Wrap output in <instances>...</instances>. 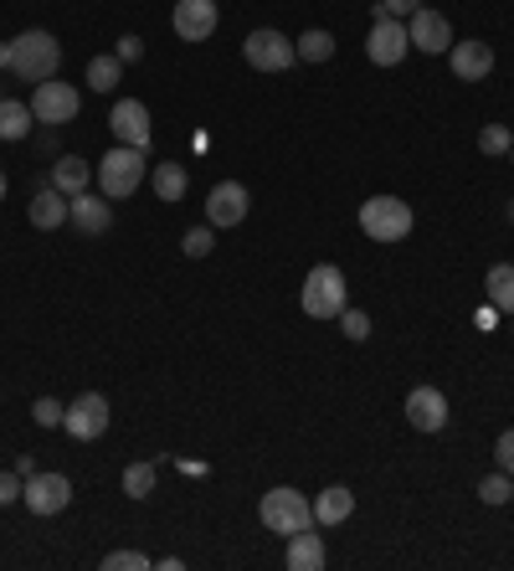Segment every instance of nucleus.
<instances>
[{"label": "nucleus", "mask_w": 514, "mask_h": 571, "mask_svg": "<svg viewBox=\"0 0 514 571\" xmlns=\"http://www.w3.org/2000/svg\"><path fill=\"white\" fill-rule=\"evenodd\" d=\"M6 52H11V73H17L21 83H47V78H57V67H63V42L52 32H42V26L21 32Z\"/></svg>", "instance_id": "f257e3e1"}, {"label": "nucleus", "mask_w": 514, "mask_h": 571, "mask_svg": "<svg viewBox=\"0 0 514 571\" xmlns=\"http://www.w3.org/2000/svg\"><path fill=\"white\" fill-rule=\"evenodd\" d=\"M350 288H345V273L335 268V263H319V268H309V278H304V288H298V304H304V315L309 319H340L345 309H350Z\"/></svg>", "instance_id": "f03ea898"}, {"label": "nucleus", "mask_w": 514, "mask_h": 571, "mask_svg": "<svg viewBox=\"0 0 514 571\" xmlns=\"http://www.w3.org/2000/svg\"><path fill=\"white\" fill-rule=\"evenodd\" d=\"M140 180H144V150H134V144H119V150H109V155L98 160V190H103L109 201L134 196Z\"/></svg>", "instance_id": "7ed1b4c3"}, {"label": "nucleus", "mask_w": 514, "mask_h": 571, "mask_svg": "<svg viewBox=\"0 0 514 571\" xmlns=\"http://www.w3.org/2000/svg\"><path fill=\"white\" fill-rule=\"evenodd\" d=\"M360 232L371 242H402L412 232V207H406L402 196H371L360 207Z\"/></svg>", "instance_id": "20e7f679"}, {"label": "nucleus", "mask_w": 514, "mask_h": 571, "mask_svg": "<svg viewBox=\"0 0 514 571\" xmlns=\"http://www.w3.org/2000/svg\"><path fill=\"white\" fill-rule=\"evenodd\" d=\"M258 520H263L267 530H278V536H294V530H309V525H314V505H309V499H304L298 490L278 484V490L263 494V509H258Z\"/></svg>", "instance_id": "39448f33"}, {"label": "nucleus", "mask_w": 514, "mask_h": 571, "mask_svg": "<svg viewBox=\"0 0 514 571\" xmlns=\"http://www.w3.org/2000/svg\"><path fill=\"white\" fill-rule=\"evenodd\" d=\"M242 57H248L258 73H288V67L298 63L294 42L283 32H273V26H258V32H248V42H242Z\"/></svg>", "instance_id": "423d86ee"}, {"label": "nucleus", "mask_w": 514, "mask_h": 571, "mask_svg": "<svg viewBox=\"0 0 514 571\" xmlns=\"http://www.w3.org/2000/svg\"><path fill=\"white\" fill-rule=\"evenodd\" d=\"M78 109H83V94L73 88V83H57V78H47V83H36V94H32V113H36V124H73L78 119Z\"/></svg>", "instance_id": "0eeeda50"}, {"label": "nucleus", "mask_w": 514, "mask_h": 571, "mask_svg": "<svg viewBox=\"0 0 514 571\" xmlns=\"http://www.w3.org/2000/svg\"><path fill=\"white\" fill-rule=\"evenodd\" d=\"M21 499H26L32 515H63V509L73 505V479L67 474H42V469H36V474L26 479Z\"/></svg>", "instance_id": "6e6552de"}, {"label": "nucleus", "mask_w": 514, "mask_h": 571, "mask_svg": "<svg viewBox=\"0 0 514 571\" xmlns=\"http://www.w3.org/2000/svg\"><path fill=\"white\" fill-rule=\"evenodd\" d=\"M412 52V36H406V26L396 17H375L371 36H365V57H371L375 67H396Z\"/></svg>", "instance_id": "1a4fd4ad"}, {"label": "nucleus", "mask_w": 514, "mask_h": 571, "mask_svg": "<svg viewBox=\"0 0 514 571\" xmlns=\"http://www.w3.org/2000/svg\"><path fill=\"white\" fill-rule=\"evenodd\" d=\"M63 428L73 432L78 443H94V438H103V432H109V402L98 397V392H83V397L63 413Z\"/></svg>", "instance_id": "9d476101"}, {"label": "nucleus", "mask_w": 514, "mask_h": 571, "mask_svg": "<svg viewBox=\"0 0 514 571\" xmlns=\"http://www.w3.org/2000/svg\"><path fill=\"white\" fill-rule=\"evenodd\" d=\"M217 0H175V11H171V26L181 42H206V36L217 32Z\"/></svg>", "instance_id": "9b49d317"}, {"label": "nucleus", "mask_w": 514, "mask_h": 571, "mask_svg": "<svg viewBox=\"0 0 514 571\" xmlns=\"http://www.w3.org/2000/svg\"><path fill=\"white\" fill-rule=\"evenodd\" d=\"M67 222L78 227V232H88V238H98V232H109L113 227V201L103 196V190H78V196H67Z\"/></svg>", "instance_id": "f8f14e48"}, {"label": "nucleus", "mask_w": 514, "mask_h": 571, "mask_svg": "<svg viewBox=\"0 0 514 571\" xmlns=\"http://www.w3.org/2000/svg\"><path fill=\"white\" fill-rule=\"evenodd\" d=\"M242 217H248V186H242V180H221V186H211V196H206V222L237 227Z\"/></svg>", "instance_id": "ddd939ff"}, {"label": "nucleus", "mask_w": 514, "mask_h": 571, "mask_svg": "<svg viewBox=\"0 0 514 571\" xmlns=\"http://www.w3.org/2000/svg\"><path fill=\"white\" fill-rule=\"evenodd\" d=\"M406 422L417 432H442L448 428V397H442L437 386H417V392L406 397Z\"/></svg>", "instance_id": "4468645a"}, {"label": "nucleus", "mask_w": 514, "mask_h": 571, "mask_svg": "<svg viewBox=\"0 0 514 571\" xmlns=\"http://www.w3.org/2000/svg\"><path fill=\"white\" fill-rule=\"evenodd\" d=\"M113 134L119 144H134V150H150V109H144L140 98H119L113 103Z\"/></svg>", "instance_id": "2eb2a0df"}, {"label": "nucleus", "mask_w": 514, "mask_h": 571, "mask_svg": "<svg viewBox=\"0 0 514 571\" xmlns=\"http://www.w3.org/2000/svg\"><path fill=\"white\" fill-rule=\"evenodd\" d=\"M406 36H412V47H422V52L452 47V26H448V17H437V11H412V17H406Z\"/></svg>", "instance_id": "dca6fc26"}, {"label": "nucleus", "mask_w": 514, "mask_h": 571, "mask_svg": "<svg viewBox=\"0 0 514 571\" xmlns=\"http://www.w3.org/2000/svg\"><path fill=\"white\" fill-rule=\"evenodd\" d=\"M448 63H452V73H458L463 83H479V78L494 73V47H489V42H452Z\"/></svg>", "instance_id": "f3484780"}, {"label": "nucleus", "mask_w": 514, "mask_h": 571, "mask_svg": "<svg viewBox=\"0 0 514 571\" xmlns=\"http://www.w3.org/2000/svg\"><path fill=\"white\" fill-rule=\"evenodd\" d=\"M283 561H288V571H319V567H325V536H319L314 525H309V530H294Z\"/></svg>", "instance_id": "a211bd4d"}, {"label": "nucleus", "mask_w": 514, "mask_h": 571, "mask_svg": "<svg viewBox=\"0 0 514 571\" xmlns=\"http://www.w3.org/2000/svg\"><path fill=\"white\" fill-rule=\"evenodd\" d=\"M356 515V494L345 490V484H329L319 499H314V525H345Z\"/></svg>", "instance_id": "6ab92c4d"}, {"label": "nucleus", "mask_w": 514, "mask_h": 571, "mask_svg": "<svg viewBox=\"0 0 514 571\" xmlns=\"http://www.w3.org/2000/svg\"><path fill=\"white\" fill-rule=\"evenodd\" d=\"M67 211H73V207H67V196H63L57 186H42V190L32 196V227H42V232L63 227V222H67Z\"/></svg>", "instance_id": "aec40b11"}, {"label": "nucleus", "mask_w": 514, "mask_h": 571, "mask_svg": "<svg viewBox=\"0 0 514 571\" xmlns=\"http://www.w3.org/2000/svg\"><path fill=\"white\" fill-rule=\"evenodd\" d=\"M52 186L63 190V196H78V190L94 186V165L78 155H63L57 165H52Z\"/></svg>", "instance_id": "412c9836"}, {"label": "nucleus", "mask_w": 514, "mask_h": 571, "mask_svg": "<svg viewBox=\"0 0 514 571\" xmlns=\"http://www.w3.org/2000/svg\"><path fill=\"white\" fill-rule=\"evenodd\" d=\"M483 288H489V304L514 315V263H494V268L483 273Z\"/></svg>", "instance_id": "4be33fe9"}, {"label": "nucleus", "mask_w": 514, "mask_h": 571, "mask_svg": "<svg viewBox=\"0 0 514 571\" xmlns=\"http://www.w3.org/2000/svg\"><path fill=\"white\" fill-rule=\"evenodd\" d=\"M32 103H17V98H0V140H26L32 134Z\"/></svg>", "instance_id": "5701e85b"}, {"label": "nucleus", "mask_w": 514, "mask_h": 571, "mask_svg": "<svg viewBox=\"0 0 514 571\" xmlns=\"http://www.w3.org/2000/svg\"><path fill=\"white\" fill-rule=\"evenodd\" d=\"M186 186H190V175H186V165H175V160H165V165H155V196L171 207V201H181L186 196Z\"/></svg>", "instance_id": "b1692460"}, {"label": "nucleus", "mask_w": 514, "mask_h": 571, "mask_svg": "<svg viewBox=\"0 0 514 571\" xmlns=\"http://www.w3.org/2000/svg\"><path fill=\"white\" fill-rule=\"evenodd\" d=\"M294 52H298V63H329V57H335V36L314 26V32H304L294 42Z\"/></svg>", "instance_id": "393cba45"}, {"label": "nucleus", "mask_w": 514, "mask_h": 571, "mask_svg": "<svg viewBox=\"0 0 514 571\" xmlns=\"http://www.w3.org/2000/svg\"><path fill=\"white\" fill-rule=\"evenodd\" d=\"M119 78H124V63H119V57H94V63H88V83H94V94H113Z\"/></svg>", "instance_id": "a878e982"}, {"label": "nucleus", "mask_w": 514, "mask_h": 571, "mask_svg": "<svg viewBox=\"0 0 514 571\" xmlns=\"http://www.w3.org/2000/svg\"><path fill=\"white\" fill-rule=\"evenodd\" d=\"M124 494L150 499V494H155V463H129L124 469Z\"/></svg>", "instance_id": "bb28decb"}, {"label": "nucleus", "mask_w": 514, "mask_h": 571, "mask_svg": "<svg viewBox=\"0 0 514 571\" xmlns=\"http://www.w3.org/2000/svg\"><path fill=\"white\" fill-rule=\"evenodd\" d=\"M479 499H483V505H510V499H514V474H504V469L489 474L479 484Z\"/></svg>", "instance_id": "cd10ccee"}, {"label": "nucleus", "mask_w": 514, "mask_h": 571, "mask_svg": "<svg viewBox=\"0 0 514 571\" xmlns=\"http://www.w3.org/2000/svg\"><path fill=\"white\" fill-rule=\"evenodd\" d=\"M479 150H483V155H510V150H514V134H510V124H483V134H479Z\"/></svg>", "instance_id": "c85d7f7f"}, {"label": "nucleus", "mask_w": 514, "mask_h": 571, "mask_svg": "<svg viewBox=\"0 0 514 571\" xmlns=\"http://www.w3.org/2000/svg\"><path fill=\"white\" fill-rule=\"evenodd\" d=\"M211 232H217L211 222H206V227H190L186 242H181V248H186V257H206V253H211Z\"/></svg>", "instance_id": "c756f323"}, {"label": "nucleus", "mask_w": 514, "mask_h": 571, "mask_svg": "<svg viewBox=\"0 0 514 571\" xmlns=\"http://www.w3.org/2000/svg\"><path fill=\"white\" fill-rule=\"evenodd\" d=\"M63 413H67V407H63L57 397H42V402L32 407V417L42 422V428H63Z\"/></svg>", "instance_id": "7c9ffc66"}, {"label": "nucleus", "mask_w": 514, "mask_h": 571, "mask_svg": "<svg viewBox=\"0 0 514 571\" xmlns=\"http://www.w3.org/2000/svg\"><path fill=\"white\" fill-rule=\"evenodd\" d=\"M340 330H345V340H365V334H371V315H360V309H345V315H340Z\"/></svg>", "instance_id": "2f4dec72"}, {"label": "nucleus", "mask_w": 514, "mask_h": 571, "mask_svg": "<svg viewBox=\"0 0 514 571\" xmlns=\"http://www.w3.org/2000/svg\"><path fill=\"white\" fill-rule=\"evenodd\" d=\"M140 567H150V556H140V551H113V556H103V571H140Z\"/></svg>", "instance_id": "473e14b6"}, {"label": "nucleus", "mask_w": 514, "mask_h": 571, "mask_svg": "<svg viewBox=\"0 0 514 571\" xmlns=\"http://www.w3.org/2000/svg\"><path fill=\"white\" fill-rule=\"evenodd\" d=\"M412 11H422V0H381V6H375V17H412Z\"/></svg>", "instance_id": "72a5a7b5"}, {"label": "nucleus", "mask_w": 514, "mask_h": 571, "mask_svg": "<svg viewBox=\"0 0 514 571\" xmlns=\"http://www.w3.org/2000/svg\"><path fill=\"white\" fill-rule=\"evenodd\" d=\"M113 57H119V63H140V57H144V36H134V32L119 36V52H113Z\"/></svg>", "instance_id": "f704fd0d"}, {"label": "nucleus", "mask_w": 514, "mask_h": 571, "mask_svg": "<svg viewBox=\"0 0 514 571\" xmlns=\"http://www.w3.org/2000/svg\"><path fill=\"white\" fill-rule=\"evenodd\" d=\"M494 459H499V469H504V474H514V428H510V432H499Z\"/></svg>", "instance_id": "c9c22d12"}, {"label": "nucleus", "mask_w": 514, "mask_h": 571, "mask_svg": "<svg viewBox=\"0 0 514 571\" xmlns=\"http://www.w3.org/2000/svg\"><path fill=\"white\" fill-rule=\"evenodd\" d=\"M21 490H26V479H21V474H0V505L21 499Z\"/></svg>", "instance_id": "e433bc0d"}, {"label": "nucleus", "mask_w": 514, "mask_h": 571, "mask_svg": "<svg viewBox=\"0 0 514 571\" xmlns=\"http://www.w3.org/2000/svg\"><path fill=\"white\" fill-rule=\"evenodd\" d=\"M17 474H21V479L36 474V459H32V453H21V459H17Z\"/></svg>", "instance_id": "4c0bfd02"}, {"label": "nucleus", "mask_w": 514, "mask_h": 571, "mask_svg": "<svg viewBox=\"0 0 514 571\" xmlns=\"http://www.w3.org/2000/svg\"><path fill=\"white\" fill-rule=\"evenodd\" d=\"M6 67H11V52H6V47H0V73H6Z\"/></svg>", "instance_id": "58836bf2"}, {"label": "nucleus", "mask_w": 514, "mask_h": 571, "mask_svg": "<svg viewBox=\"0 0 514 571\" xmlns=\"http://www.w3.org/2000/svg\"><path fill=\"white\" fill-rule=\"evenodd\" d=\"M0 201H6V171H0Z\"/></svg>", "instance_id": "ea45409f"}, {"label": "nucleus", "mask_w": 514, "mask_h": 571, "mask_svg": "<svg viewBox=\"0 0 514 571\" xmlns=\"http://www.w3.org/2000/svg\"><path fill=\"white\" fill-rule=\"evenodd\" d=\"M510 222H514V201H510Z\"/></svg>", "instance_id": "a19ab883"}, {"label": "nucleus", "mask_w": 514, "mask_h": 571, "mask_svg": "<svg viewBox=\"0 0 514 571\" xmlns=\"http://www.w3.org/2000/svg\"><path fill=\"white\" fill-rule=\"evenodd\" d=\"M510 155H514V150H510Z\"/></svg>", "instance_id": "79ce46f5"}]
</instances>
